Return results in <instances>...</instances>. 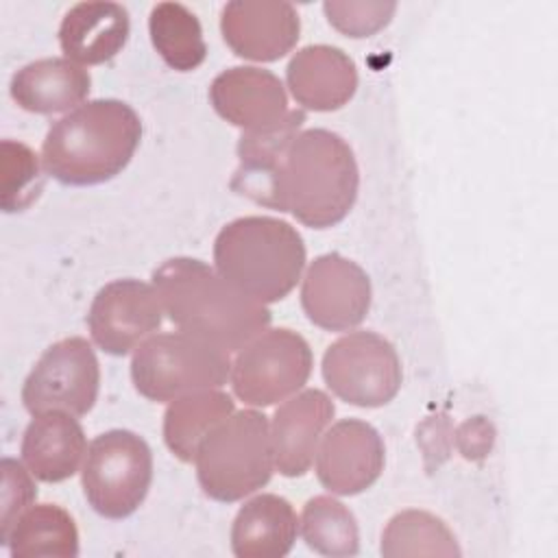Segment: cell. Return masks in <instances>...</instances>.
I'll list each match as a JSON object with an SVG mask.
<instances>
[{
	"label": "cell",
	"mask_w": 558,
	"mask_h": 558,
	"mask_svg": "<svg viewBox=\"0 0 558 558\" xmlns=\"http://www.w3.org/2000/svg\"><path fill=\"white\" fill-rule=\"evenodd\" d=\"M2 488H0V536H4L15 519L28 510L37 497V486L33 482V473L26 464L2 458Z\"/></svg>",
	"instance_id": "f1b7e54d"
},
{
	"label": "cell",
	"mask_w": 558,
	"mask_h": 558,
	"mask_svg": "<svg viewBox=\"0 0 558 558\" xmlns=\"http://www.w3.org/2000/svg\"><path fill=\"white\" fill-rule=\"evenodd\" d=\"M131 31L129 11L118 2H78L61 20L59 44L78 65H98L113 59Z\"/></svg>",
	"instance_id": "d6986e66"
},
{
	"label": "cell",
	"mask_w": 558,
	"mask_h": 558,
	"mask_svg": "<svg viewBox=\"0 0 558 558\" xmlns=\"http://www.w3.org/2000/svg\"><path fill=\"white\" fill-rule=\"evenodd\" d=\"M286 83L303 109L336 111L353 98L357 68L344 50L314 44L294 52L286 68Z\"/></svg>",
	"instance_id": "e0dca14e"
},
{
	"label": "cell",
	"mask_w": 558,
	"mask_h": 558,
	"mask_svg": "<svg viewBox=\"0 0 558 558\" xmlns=\"http://www.w3.org/2000/svg\"><path fill=\"white\" fill-rule=\"evenodd\" d=\"M148 33L159 57L177 72H192L207 57L198 17L179 2L155 4L148 17Z\"/></svg>",
	"instance_id": "cb8c5ba5"
},
{
	"label": "cell",
	"mask_w": 558,
	"mask_h": 558,
	"mask_svg": "<svg viewBox=\"0 0 558 558\" xmlns=\"http://www.w3.org/2000/svg\"><path fill=\"white\" fill-rule=\"evenodd\" d=\"M142 140L135 109L116 98L83 102L57 120L41 144L44 170L63 185H98L120 174Z\"/></svg>",
	"instance_id": "3957f363"
},
{
	"label": "cell",
	"mask_w": 558,
	"mask_h": 558,
	"mask_svg": "<svg viewBox=\"0 0 558 558\" xmlns=\"http://www.w3.org/2000/svg\"><path fill=\"white\" fill-rule=\"evenodd\" d=\"M153 482V453L142 436L109 429L87 445L83 460V493L105 519L133 514Z\"/></svg>",
	"instance_id": "52a82bcc"
},
{
	"label": "cell",
	"mask_w": 558,
	"mask_h": 558,
	"mask_svg": "<svg viewBox=\"0 0 558 558\" xmlns=\"http://www.w3.org/2000/svg\"><path fill=\"white\" fill-rule=\"evenodd\" d=\"M161 314L155 286L140 279H116L96 292L87 325L98 349L109 355H126L159 329Z\"/></svg>",
	"instance_id": "8fae6325"
},
{
	"label": "cell",
	"mask_w": 558,
	"mask_h": 558,
	"mask_svg": "<svg viewBox=\"0 0 558 558\" xmlns=\"http://www.w3.org/2000/svg\"><path fill=\"white\" fill-rule=\"evenodd\" d=\"M13 558L78 556V530L70 512L54 504H39L24 510L11 530L0 536Z\"/></svg>",
	"instance_id": "7402d4cb"
},
{
	"label": "cell",
	"mask_w": 558,
	"mask_h": 558,
	"mask_svg": "<svg viewBox=\"0 0 558 558\" xmlns=\"http://www.w3.org/2000/svg\"><path fill=\"white\" fill-rule=\"evenodd\" d=\"M225 44L248 61H277L299 41L301 20L290 2L233 0L222 7Z\"/></svg>",
	"instance_id": "5bb4252c"
},
{
	"label": "cell",
	"mask_w": 558,
	"mask_h": 558,
	"mask_svg": "<svg viewBox=\"0 0 558 558\" xmlns=\"http://www.w3.org/2000/svg\"><path fill=\"white\" fill-rule=\"evenodd\" d=\"M87 453L85 432L74 414L50 410L35 414L22 438V460L41 482L72 477Z\"/></svg>",
	"instance_id": "ac0fdd59"
},
{
	"label": "cell",
	"mask_w": 558,
	"mask_h": 558,
	"mask_svg": "<svg viewBox=\"0 0 558 558\" xmlns=\"http://www.w3.org/2000/svg\"><path fill=\"white\" fill-rule=\"evenodd\" d=\"M301 305L310 323L327 331L357 327L371 307V279L340 253L318 255L301 286Z\"/></svg>",
	"instance_id": "7c38bea8"
},
{
	"label": "cell",
	"mask_w": 558,
	"mask_h": 558,
	"mask_svg": "<svg viewBox=\"0 0 558 558\" xmlns=\"http://www.w3.org/2000/svg\"><path fill=\"white\" fill-rule=\"evenodd\" d=\"M229 373V353L185 331L150 336L131 360L135 390L157 403L216 390L227 384Z\"/></svg>",
	"instance_id": "8992f818"
},
{
	"label": "cell",
	"mask_w": 558,
	"mask_h": 558,
	"mask_svg": "<svg viewBox=\"0 0 558 558\" xmlns=\"http://www.w3.org/2000/svg\"><path fill=\"white\" fill-rule=\"evenodd\" d=\"M323 377L338 399L357 408H379L397 397L403 373L395 347L384 336L351 331L327 347Z\"/></svg>",
	"instance_id": "9c48e42d"
},
{
	"label": "cell",
	"mask_w": 558,
	"mask_h": 558,
	"mask_svg": "<svg viewBox=\"0 0 558 558\" xmlns=\"http://www.w3.org/2000/svg\"><path fill=\"white\" fill-rule=\"evenodd\" d=\"M336 414V405L318 388H307L283 401L270 423L275 466L286 477L310 471L320 438Z\"/></svg>",
	"instance_id": "2e32d148"
},
{
	"label": "cell",
	"mask_w": 558,
	"mask_h": 558,
	"mask_svg": "<svg viewBox=\"0 0 558 558\" xmlns=\"http://www.w3.org/2000/svg\"><path fill=\"white\" fill-rule=\"evenodd\" d=\"M381 556H460L456 536L442 519L425 510L395 514L381 534Z\"/></svg>",
	"instance_id": "484cf974"
},
{
	"label": "cell",
	"mask_w": 558,
	"mask_h": 558,
	"mask_svg": "<svg viewBox=\"0 0 558 558\" xmlns=\"http://www.w3.org/2000/svg\"><path fill=\"white\" fill-rule=\"evenodd\" d=\"M92 87L89 72L68 57L37 59L11 78V98L31 113L74 111Z\"/></svg>",
	"instance_id": "ffe728a7"
},
{
	"label": "cell",
	"mask_w": 558,
	"mask_h": 558,
	"mask_svg": "<svg viewBox=\"0 0 558 558\" xmlns=\"http://www.w3.org/2000/svg\"><path fill=\"white\" fill-rule=\"evenodd\" d=\"M323 11L329 24L353 39L371 37L386 28L397 11V2H353V0H327Z\"/></svg>",
	"instance_id": "83f0119b"
},
{
	"label": "cell",
	"mask_w": 558,
	"mask_h": 558,
	"mask_svg": "<svg viewBox=\"0 0 558 558\" xmlns=\"http://www.w3.org/2000/svg\"><path fill=\"white\" fill-rule=\"evenodd\" d=\"M314 355L307 340L286 327L246 342L231 364V388L248 405L266 408L296 395L310 379Z\"/></svg>",
	"instance_id": "ba28073f"
},
{
	"label": "cell",
	"mask_w": 558,
	"mask_h": 558,
	"mask_svg": "<svg viewBox=\"0 0 558 558\" xmlns=\"http://www.w3.org/2000/svg\"><path fill=\"white\" fill-rule=\"evenodd\" d=\"M100 388V366L85 338H63L50 344L22 386L24 408L35 416L63 410L74 416L87 414Z\"/></svg>",
	"instance_id": "30bf717a"
},
{
	"label": "cell",
	"mask_w": 558,
	"mask_h": 558,
	"mask_svg": "<svg viewBox=\"0 0 558 558\" xmlns=\"http://www.w3.org/2000/svg\"><path fill=\"white\" fill-rule=\"evenodd\" d=\"M310 549L331 558H349L360 551V530L353 512L329 495L312 497L299 521Z\"/></svg>",
	"instance_id": "d4e9b609"
},
{
	"label": "cell",
	"mask_w": 558,
	"mask_h": 558,
	"mask_svg": "<svg viewBox=\"0 0 558 558\" xmlns=\"http://www.w3.org/2000/svg\"><path fill=\"white\" fill-rule=\"evenodd\" d=\"M153 286L168 318L225 353L240 351L270 325V312L211 266L194 257H172L153 272Z\"/></svg>",
	"instance_id": "7a4b0ae2"
},
{
	"label": "cell",
	"mask_w": 558,
	"mask_h": 558,
	"mask_svg": "<svg viewBox=\"0 0 558 558\" xmlns=\"http://www.w3.org/2000/svg\"><path fill=\"white\" fill-rule=\"evenodd\" d=\"M216 113L244 133L279 126L290 109L286 87L270 70L235 65L220 72L209 87Z\"/></svg>",
	"instance_id": "9a60e30c"
},
{
	"label": "cell",
	"mask_w": 558,
	"mask_h": 558,
	"mask_svg": "<svg viewBox=\"0 0 558 558\" xmlns=\"http://www.w3.org/2000/svg\"><path fill=\"white\" fill-rule=\"evenodd\" d=\"M44 187L37 155L22 142L0 144V205L7 214L31 207Z\"/></svg>",
	"instance_id": "4316f807"
},
{
	"label": "cell",
	"mask_w": 558,
	"mask_h": 558,
	"mask_svg": "<svg viewBox=\"0 0 558 558\" xmlns=\"http://www.w3.org/2000/svg\"><path fill=\"white\" fill-rule=\"evenodd\" d=\"M214 264L240 292L257 303H277L292 292L305 268L301 233L272 216L235 218L214 242Z\"/></svg>",
	"instance_id": "277c9868"
},
{
	"label": "cell",
	"mask_w": 558,
	"mask_h": 558,
	"mask_svg": "<svg viewBox=\"0 0 558 558\" xmlns=\"http://www.w3.org/2000/svg\"><path fill=\"white\" fill-rule=\"evenodd\" d=\"M386 462L379 432L360 418H342L323 434L316 449L318 482L333 495H357L371 488Z\"/></svg>",
	"instance_id": "4fadbf2b"
},
{
	"label": "cell",
	"mask_w": 558,
	"mask_h": 558,
	"mask_svg": "<svg viewBox=\"0 0 558 558\" xmlns=\"http://www.w3.org/2000/svg\"><path fill=\"white\" fill-rule=\"evenodd\" d=\"M299 519L288 499L266 493L248 499L231 525V549L238 558H281L290 554Z\"/></svg>",
	"instance_id": "44dd1931"
},
{
	"label": "cell",
	"mask_w": 558,
	"mask_h": 558,
	"mask_svg": "<svg viewBox=\"0 0 558 558\" xmlns=\"http://www.w3.org/2000/svg\"><path fill=\"white\" fill-rule=\"evenodd\" d=\"M357 185L360 172L351 146L327 129H305L288 142L253 201L288 211L305 227L327 229L347 218Z\"/></svg>",
	"instance_id": "6da1fadb"
},
{
	"label": "cell",
	"mask_w": 558,
	"mask_h": 558,
	"mask_svg": "<svg viewBox=\"0 0 558 558\" xmlns=\"http://www.w3.org/2000/svg\"><path fill=\"white\" fill-rule=\"evenodd\" d=\"M196 477L216 501H240L266 486L275 471L270 423L257 410H240L220 421L198 445Z\"/></svg>",
	"instance_id": "5b68a950"
},
{
	"label": "cell",
	"mask_w": 558,
	"mask_h": 558,
	"mask_svg": "<svg viewBox=\"0 0 558 558\" xmlns=\"http://www.w3.org/2000/svg\"><path fill=\"white\" fill-rule=\"evenodd\" d=\"M233 412V399L220 388L179 397L163 414V440L181 462H194L201 440Z\"/></svg>",
	"instance_id": "603a6c76"
}]
</instances>
